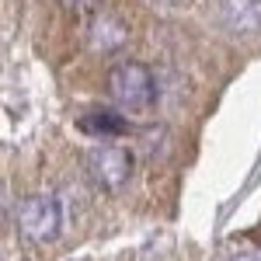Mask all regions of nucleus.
Masks as SVG:
<instances>
[{
  "mask_svg": "<svg viewBox=\"0 0 261 261\" xmlns=\"http://www.w3.org/2000/svg\"><path fill=\"white\" fill-rule=\"evenodd\" d=\"M108 94L122 112H150V105L157 98V81L150 73V66L136 60H125L112 66L108 73Z\"/></svg>",
  "mask_w": 261,
  "mask_h": 261,
  "instance_id": "obj_1",
  "label": "nucleus"
},
{
  "mask_svg": "<svg viewBox=\"0 0 261 261\" xmlns=\"http://www.w3.org/2000/svg\"><path fill=\"white\" fill-rule=\"evenodd\" d=\"M18 230L24 241L32 244H49L60 237L63 230V205L56 195H28L18 205Z\"/></svg>",
  "mask_w": 261,
  "mask_h": 261,
  "instance_id": "obj_2",
  "label": "nucleus"
},
{
  "mask_svg": "<svg viewBox=\"0 0 261 261\" xmlns=\"http://www.w3.org/2000/svg\"><path fill=\"white\" fill-rule=\"evenodd\" d=\"M133 153L125 146H98L87 153V178L101 192H119L125 188V181L133 178Z\"/></svg>",
  "mask_w": 261,
  "mask_h": 261,
  "instance_id": "obj_3",
  "label": "nucleus"
},
{
  "mask_svg": "<svg viewBox=\"0 0 261 261\" xmlns=\"http://www.w3.org/2000/svg\"><path fill=\"white\" fill-rule=\"evenodd\" d=\"M220 24L233 35H251L261 28V0H220Z\"/></svg>",
  "mask_w": 261,
  "mask_h": 261,
  "instance_id": "obj_4",
  "label": "nucleus"
},
{
  "mask_svg": "<svg viewBox=\"0 0 261 261\" xmlns=\"http://www.w3.org/2000/svg\"><path fill=\"white\" fill-rule=\"evenodd\" d=\"M81 129L84 133H91V136H98V140H108V136H119L129 129V122L122 119L119 112H112V108H94V112H87L81 119Z\"/></svg>",
  "mask_w": 261,
  "mask_h": 261,
  "instance_id": "obj_5",
  "label": "nucleus"
},
{
  "mask_svg": "<svg viewBox=\"0 0 261 261\" xmlns=\"http://www.w3.org/2000/svg\"><path fill=\"white\" fill-rule=\"evenodd\" d=\"M122 42H125V28L112 18H98L94 21V32H91V45L98 53H115Z\"/></svg>",
  "mask_w": 261,
  "mask_h": 261,
  "instance_id": "obj_6",
  "label": "nucleus"
},
{
  "mask_svg": "<svg viewBox=\"0 0 261 261\" xmlns=\"http://www.w3.org/2000/svg\"><path fill=\"white\" fill-rule=\"evenodd\" d=\"M226 261H261V254H254V251H244V254H230Z\"/></svg>",
  "mask_w": 261,
  "mask_h": 261,
  "instance_id": "obj_7",
  "label": "nucleus"
},
{
  "mask_svg": "<svg viewBox=\"0 0 261 261\" xmlns=\"http://www.w3.org/2000/svg\"><path fill=\"white\" fill-rule=\"evenodd\" d=\"M157 4H164V7H178V4H185V0H157Z\"/></svg>",
  "mask_w": 261,
  "mask_h": 261,
  "instance_id": "obj_8",
  "label": "nucleus"
}]
</instances>
